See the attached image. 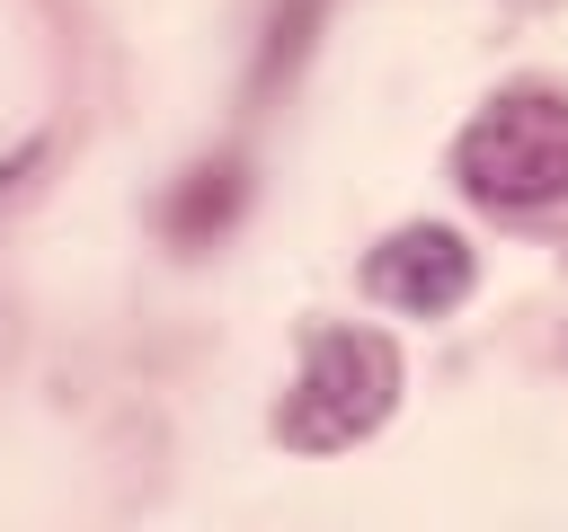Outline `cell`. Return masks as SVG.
Instances as JSON below:
<instances>
[{"instance_id": "obj_6", "label": "cell", "mask_w": 568, "mask_h": 532, "mask_svg": "<svg viewBox=\"0 0 568 532\" xmlns=\"http://www.w3.org/2000/svg\"><path fill=\"white\" fill-rule=\"evenodd\" d=\"M44 151H53L44 133H27V142H9V151H0V204H9V195H18L36 168H44Z\"/></svg>"}, {"instance_id": "obj_3", "label": "cell", "mask_w": 568, "mask_h": 532, "mask_svg": "<svg viewBox=\"0 0 568 532\" xmlns=\"http://www.w3.org/2000/svg\"><path fill=\"white\" fill-rule=\"evenodd\" d=\"M355 284H364V301H382L399 319H453L479 293V248L453 222H399L364 248Z\"/></svg>"}, {"instance_id": "obj_2", "label": "cell", "mask_w": 568, "mask_h": 532, "mask_svg": "<svg viewBox=\"0 0 568 532\" xmlns=\"http://www.w3.org/2000/svg\"><path fill=\"white\" fill-rule=\"evenodd\" d=\"M399 390H408V355H399L390 328L320 319V328H302V355H293V381L275 399L266 434L284 452H311L320 461V452H346V443L382 434L390 408H399Z\"/></svg>"}, {"instance_id": "obj_1", "label": "cell", "mask_w": 568, "mask_h": 532, "mask_svg": "<svg viewBox=\"0 0 568 532\" xmlns=\"http://www.w3.org/2000/svg\"><path fill=\"white\" fill-rule=\"evenodd\" d=\"M453 186L497 222L568 213V80H506L470 106L444 151Z\"/></svg>"}, {"instance_id": "obj_4", "label": "cell", "mask_w": 568, "mask_h": 532, "mask_svg": "<svg viewBox=\"0 0 568 532\" xmlns=\"http://www.w3.org/2000/svg\"><path fill=\"white\" fill-rule=\"evenodd\" d=\"M240 204H248V160H240V151H204V160H186V168L169 177V195H160V239H169L178 257H195V248H213V239L240 222Z\"/></svg>"}, {"instance_id": "obj_5", "label": "cell", "mask_w": 568, "mask_h": 532, "mask_svg": "<svg viewBox=\"0 0 568 532\" xmlns=\"http://www.w3.org/2000/svg\"><path fill=\"white\" fill-rule=\"evenodd\" d=\"M328 18V0H275L266 9V35H257V71H248V98H266L275 80H293L302 71V53H311V27Z\"/></svg>"}]
</instances>
